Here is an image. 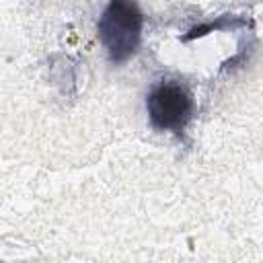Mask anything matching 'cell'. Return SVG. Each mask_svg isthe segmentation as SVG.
I'll list each match as a JSON object with an SVG mask.
<instances>
[{
  "mask_svg": "<svg viewBox=\"0 0 263 263\" xmlns=\"http://www.w3.org/2000/svg\"><path fill=\"white\" fill-rule=\"evenodd\" d=\"M148 117L152 125L160 132L181 134L193 113V99L189 90L175 80L156 84L146 101Z\"/></svg>",
  "mask_w": 263,
  "mask_h": 263,
  "instance_id": "7a4b0ae2",
  "label": "cell"
},
{
  "mask_svg": "<svg viewBox=\"0 0 263 263\" xmlns=\"http://www.w3.org/2000/svg\"><path fill=\"white\" fill-rule=\"evenodd\" d=\"M142 12L132 2H111L99 18V37L113 64L132 58L142 37Z\"/></svg>",
  "mask_w": 263,
  "mask_h": 263,
  "instance_id": "6da1fadb",
  "label": "cell"
}]
</instances>
